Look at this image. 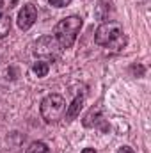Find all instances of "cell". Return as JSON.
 <instances>
[{
  "label": "cell",
  "instance_id": "obj_10",
  "mask_svg": "<svg viewBox=\"0 0 151 153\" xmlns=\"http://www.w3.org/2000/svg\"><path fill=\"white\" fill-rule=\"evenodd\" d=\"M27 153H50V150H48V146H46L44 143L34 141V143L27 148Z\"/></svg>",
  "mask_w": 151,
  "mask_h": 153
},
{
  "label": "cell",
  "instance_id": "obj_13",
  "mask_svg": "<svg viewBox=\"0 0 151 153\" xmlns=\"http://www.w3.org/2000/svg\"><path fill=\"white\" fill-rule=\"evenodd\" d=\"M82 153H96L93 148H85V150H82Z\"/></svg>",
  "mask_w": 151,
  "mask_h": 153
},
{
  "label": "cell",
  "instance_id": "obj_2",
  "mask_svg": "<svg viewBox=\"0 0 151 153\" xmlns=\"http://www.w3.org/2000/svg\"><path fill=\"white\" fill-rule=\"evenodd\" d=\"M82 29V18L80 16H68L62 18L55 25V39L61 45V48H71L76 41V36Z\"/></svg>",
  "mask_w": 151,
  "mask_h": 153
},
{
  "label": "cell",
  "instance_id": "obj_9",
  "mask_svg": "<svg viewBox=\"0 0 151 153\" xmlns=\"http://www.w3.org/2000/svg\"><path fill=\"white\" fill-rule=\"evenodd\" d=\"M48 70H50V66H48L46 61H38V62L32 64V71H34L39 78H43V76L48 75Z\"/></svg>",
  "mask_w": 151,
  "mask_h": 153
},
{
  "label": "cell",
  "instance_id": "obj_8",
  "mask_svg": "<svg viewBox=\"0 0 151 153\" xmlns=\"http://www.w3.org/2000/svg\"><path fill=\"white\" fill-rule=\"evenodd\" d=\"M9 30H11V18H9V14L0 13V39L5 38L9 34Z\"/></svg>",
  "mask_w": 151,
  "mask_h": 153
},
{
  "label": "cell",
  "instance_id": "obj_6",
  "mask_svg": "<svg viewBox=\"0 0 151 153\" xmlns=\"http://www.w3.org/2000/svg\"><path fill=\"white\" fill-rule=\"evenodd\" d=\"M103 121V109L101 107H93L85 117H84V126H87V128H93V126H96L98 123H101Z\"/></svg>",
  "mask_w": 151,
  "mask_h": 153
},
{
  "label": "cell",
  "instance_id": "obj_5",
  "mask_svg": "<svg viewBox=\"0 0 151 153\" xmlns=\"http://www.w3.org/2000/svg\"><path fill=\"white\" fill-rule=\"evenodd\" d=\"M36 20H38V9H36V5L25 4L20 9V13H18V27L21 30H29L36 23Z\"/></svg>",
  "mask_w": 151,
  "mask_h": 153
},
{
  "label": "cell",
  "instance_id": "obj_11",
  "mask_svg": "<svg viewBox=\"0 0 151 153\" xmlns=\"http://www.w3.org/2000/svg\"><path fill=\"white\" fill-rule=\"evenodd\" d=\"M48 2H50L53 7H66L71 0H48Z\"/></svg>",
  "mask_w": 151,
  "mask_h": 153
},
{
  "label": "cell",
  "instance_id": "obj_14",
  "mask_svg": "<svg viewBox=\"0 0 151 153\" xmlns=\"http://www.w3.org/2000/svg\"><path fill=\"white\" fill-rule=\"evenodd\" d=\"M2 7H4V0H0V9H2Z\"/></svg>",
  "mask_w": 151,
  "mask_h": 153
},
{
  "label": "cell",
  "instance_id": "obj_4",
  "mask_svg": "<svg viewBox=\"0 0 151 153\" xmlns=\"http://www.w3.org/2000/svg\"><path fill=\"white\" fill-rule=\"evenodd\" d=\"M61 52V45L57 43V39L52 38V36H44L38 41L36 45V53L41 57H48V59H53L57 57Z\"/></svg>",
  "mask_w": 151,
  "mask_h": 153
},
{
  "label": "cell",
  "instance_id": "obj_7",
  "mask_svg": "<svg viewBox=\"0 0 151 153\" xmlns=\"http://www.w3.org/2000/svg\"><path fill=\"white\" fill-rule=\"evenodd\" d=\"M82 105H84V96L80 94V96H76L75 100L71 102V105L68 107V111H66V119H68V121L75 119L76 116L80 114V109H82Z\"/></svg>",
  "mask_w": 151,
  "mask_h": 153
},
{
  "label": "cell",
  "instance_id": "obj_12",
  "mask_svg": "<svg viewBox=\"0 0 151 153\" xmlns=\"http://www.w3.org/2000/svg\"><path fill=\"white\" fill-rule=\"evenodd\" d=\"M117 153H135V152H133V150H132L130 146H121V148H119V152H117Z\"/></svg>",
  "mask_w": 151,
  "mask_h": 153
},
{
  "label": "cell",
  "instance_id": "obj_1",
  "mask_svg": "<svg viewBox=\"0 0 151 153\" xmlns=\"http://www.w3.org/2000/svg\"><path fill=\"white\" fill-rule=\"evenodd\" d=\"M94 41L96 45L103 46V48H109V50H123L126 46V34L121 27V23L117 22H107V23H101L98 29H96V34H94Z\"/></svg>",
  "mask_w": 151,
  "mask_h": 153
},
{
  "label": "cell",
  "instance_id": "obj_3",
  "mask_svg": "<svg viewBox=\"0 0 151 153\" xmlns=\"http://www.w3.org/2000/svg\"><path fill=\"white\" fill-rule=\"evenodd\" d=\"M66 109V100L61 94H48L39 107L41 117L44 119V123H57Z\"/></svg>",
  "mask_w": 151,
  "mask_h": 153
}]
</instances>
